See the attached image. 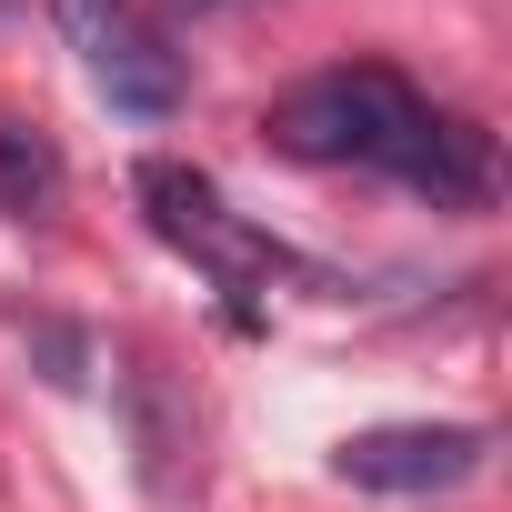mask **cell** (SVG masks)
I'll use <instances>...</instances> for the list:
<instances>
[{
  "mask_svg": "<svg viewBox=\"0 0 512 512\" xmlns=\"http://www.w3.org/2000/svg\"><path fill=\"white\" fill-rule=\"evenodd\" d=\"M51 11H61V31H71V51H81V71L101 81L111 111L161 121V111L181 101V61L161 51V31H141L131 0H51Z\"/></svg>",
  "mask_w": 512,
  "mask_h": 512,
  "instance_id": "2",
  "label": "cell"
},
{
  "mask_svg": "<svg viewBox=\"0 0 512 512\" xmlns=\"http://www.w3.org/2000/svg\"><path fill=\"white\" fill-rule=\"evenodd\" d=\"M61 201V151L41 141V131H21V121H0V211H51Z\"/></svg>",
  "mask_w": 512,
  "mask_h": 512,
  "instance_id": "6",
  "label": "cell"
},
{
  "mask_svg": "<svg viewBox=\"0 0 512 512\" xmlns=\"http://www.w3.org/2000/svg\"><path fill=\"white\" fill-rule=\"evenodd\" d=\"M432 101L402 81V71H322L302 91L272 101V141L292 161H372V171H402V151L422 141Z\"/></svg>",
  "mask_w": 512,
  "mask_h": 512,
  "instance_id": "1",
  "label": "cell"
},
{
  "mask_svg": "<svg viewBox=\"0 0 512 512\" xmlns=\"http://www.w3.org/2000/svg\"><path fill=\"white\" fill-rule=\"evenodd\" d=\"M482 452L492 442L472 422H382V432H352L332 452V472L362 482V492H452V482L482 472Z\"/></svg>",
  "mask_w": 512,
  "mask_h": 512,
  "instance_id": "3",
  "label": "cell"
},
{
  "mask_svg": "<svg viewBox=\"0 0 512 512\" xmlns=\"http://www.w3.org/2000/svg\"><path fill=\"white\" fill-rule=\"evenodd\" d=\"M392 181L432 191L442 211H482V201H492V131H482V121L432 111V121H422V141L402 151V171H392Z\"/></svg>",
  "mask_w": 512,
  "mask_h": 512,
  "instance_id": "5",
  "label": "cell"
},
{
  "mask_svg": "<svg viewBox=\"0 0 512 512\" xmlns=\"http://www.w3.org/2000/svg\"><path fill=\"white\" fill-rule=\"evenodd\" d=\"M131 191H141L151 231H161V241H181V251H201L221 282H241V272H262V262H272V251L221 211V191H211L201 171H181V161H141V181H131Z\"/></svg>",
  "mask_w": 512,
  "mask_h": 512,
  "instance_id": "4",
  "label": "cell"
}]
</instances>
